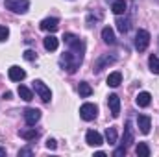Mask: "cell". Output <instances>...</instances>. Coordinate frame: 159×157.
I'll return each mask as SVG.
<instances>
[{
  "mask_svg": "<svg viewBox=\"0 0 159 157\" xmlns=\"http://www.w3.org/2000/svg\"><path fill=\"white\" fill-rule=\"evenodd\" d=\"M81 59H83V56L74 54V52H70V50H69V52L61 54V57H59V65H61L69 74H74V72H76V69L81 65Z\"/></svg>",
  "mask_w": 159,
  "mask_h": 157,
  "instance_id": "obj_1",
  "label": "cell"
},
{
  "mask_svg": "<svg viewBox=\"0 0 159 157\" xmlns=\"http://www.w3.org/2000/svg\"><path fill=\"white\" fill-rule=\"evenodd\" d=\"M63 39H65V44L69 46V50H70V52L83 56L85 46H83V41L80 39L78 35H74V34H65V37H63Z\"/></svg>",
  "mask_w": 159,
  "mask_h": 157,
  "instance_id": "obj_2",
  "label": "cell"
},
{
  "mask_svg": "<svg viewBox=\"0 0 159 157\" xmlns=\"http://www.w3.org/2000/svg\"><path fill=\"white\" fill-rule=\"evenodd\" d=\"M6 9L13 11V13H19V15H24L30 7V2L28 0H6L4 2Z\"/></svg>",
  "mask_w": 159,
  "mask_h": 157,
  "instance_id": "obj_3",
  "label": "cell"
},
{
  "mask_svg": "<svg viewBox=\"0 0 159 157\" xmlns=\"http://www.w3.org/2000/svg\"><path fill=\"white\" fill-rule=\"evenodd\" d=\"M80 117L83 120H87V122H91V120H94L98 117V107L94 104H83L80 107Z\"/></svg>",
  "mask_w": 159,
  "mask_h": 157,
  "instance_id": "obj_4",
  "label": "cell"
},
{
  "mask_svg": "<svg viewBox=\"0 0 159 157\" xmlns=\"http://www.w3.org/2000/svg\"><path fill=\"white\" fill-rule=\"evenodd\" d=\"M148 44H150V34L146 30H139L135 35V48L139 52H144L148 48Z\"/></svg>",
  "mask_w": 159,
  "mask_h": 157,
  "instance_id": "obj_5",
  "label": "cell"
},
{
  "mask_svg": "<svg viewBox=\"0 0 159 157\" xmlns=\"http://www.w3.org/2000/svg\"><path fill=\"white\" fill-rule=\"evenodd\" d=\"M34 91H35V94L39 96L43 102H50V98H52V92H50V89L41 81V79H35L34 81Z\"/></svg>",
  "mask_w": 159,
  "mask_h": 157,
  "instance_id": "obj_6",
  "label": "cell"
},
{
  "mask_svg": "<svg viewBox=\"0 0 159 157\" xmlns=\"http://www.w3.org/2000/svg\"><path fill=\"white\" fill-rule=\"evenodd\" d=\"M39 26H41L43 32L54 34V32H57V28H59V20H57L56 17H48V19H43V20H41Z\"/></svg>",
  "mask_w": 159,
  "mask_h": 157,
  "instance_id": "obj_7",
  "label": "cell"
},
{
  "mask_svg": "<svg viewBox=\"0 0 159 157\" xmlns=\"http://www.w3.org/2000/svg\"><path fill=\"white\" fill-rule=\"evenodd\" d=\"M107 105H109V111H111V117L117 118L120 115V98L117 94H109L107 96Z\"/></svg>",
  "mask_w": 159,
  "mask_h": 157,
  "instance_id": "obj_8",
  "label": "cell"
},
{
  "mask_svg": "<svg viewBox=\"0 0 159 157\" xmlns=\"http://www.w3.org/2000/svg\"><path fill=\"white\" fill-rule=\"evenodd\" d=\"M131 142H133V128H131V122L128 120V122H126V128H124V135H122V142H120V146L128 150V146H129Z\"/></svg>",
  "mask_w": 159,
  "mask_h": 157,
  "instance_id": "obj_9",
  "label": "cell"
},
{
  "mask_svg": "<svg viewBox=\"0 0 159 157\" xmlns=\"http://www.w3.org/2000/svg\"><path fill=\"white\" fill-rule=\"evenodd\" d=\"M85 141H87V144H89V146H100V144H104L102 135H100L98 131H94V129H89V131H87Z\"/></svg>",
  "mask_w": 159,
  "mask_h": 157,
  "instance_id": "obj_10",
  "label": "cell"
},
{
  "mask_svg": "<svg viewBox=\"0 0 159 157\" xmlns=\"http://www.w3.org/2000/svg\"><path fill=\"white\" fill-rule=\"evenodd\" d=\"M39 118H41V111H39V109L30 107V109H26V111H24V120H26V124H28V126H35V124L39 122Z\"/></svg>",
  "mask_w": 159,
  "mask_h": 157,
  "instance_id": "obj_11",
  "label": "cell"
},
{
  "mask_svg": "<svg viewBox=\"0 0 159 157\" xmlns=\"http://www.w3.org/2000/svg\"><path fill=\"white\" fill-rule=\"evenodd\" d=\"M137 126H139V129H141L143 135H148L150 128H152V120H150L148 115H139L137 117Z\"/></svg>",
  "mask_w": 159,
  "mask_h": 157,
  "instance_id": "obj_12",
  "label": "cell"
},
{
  "mask_svg": "<svg viewBox=\"0 0 159 157\" xmlns=\"http://www.w3.org/2000/svg\"><path fill=\"white\" fill-rule=\"evenodd\" d=\"M115 61H117V57H115V56H104V57L96 59V63H94V72L98 74L106 65H111V63H115Z\"/></svg>",
  "mask_w": 159,
  "mask_h": 157,
  "instance_id": "obj_13",
  "label": "cell"
},
{
  "mask_svg": "<svg viewBox=\"0 0 159 157\" xmlns=\"http://www.w3.org/2000/svg\"><path fill=\"white\" fill-rule=\"evenodd\" d=\"M7 76L11 81H22V79L26 78V72L20 69V67H17V65H13L11 69H9V72H7Z\"/></svg>",
  "mask_w": 159,
  "mask_h": 157,
  "instance_id": "obj_14",
  "label": "cell"
},
{
  "mask_svg": "<svg viewBox=\"0 0 159 157\" xmlns=\"http://www.w3.org/2000/svg\"><path fill=\"white\" fill-rule=\"evenodd\" d=\"M150 102H152V94H150V92H146V91L139 92V94H137V98H135V104H137L139 107H148V105H150Z\"/></svg>",
  "mask_w": 159,
  "mask_h": 157,
  "instance_id": "obj_15",
  "label": "cell"
},
{
  "mask_svg": "<svg viewBox=\"0 0 159 157\" xmlns=\"http://www.w3.org/2000/svg\"><path fill=\"white\" fill-rule=\"evenodd\" d=\"M19 137L24 139V141H35L39 137V131H35L34 128H26V129H20L19 131Z\"/></svg>",
  "mask_w": 159,
  "mask_h": 157,
  "instance_id": "obj_16",
  "label": "cell"
},
{
  "mask_svg": "<svg viewBox=\"0 0 159 157\" xmlns=\"http://www.w3.org/2000/svg\"><path fill=\"white\" fill-rule=\"evenodd\" d=\"M111 11H113L115 15H124V13L128 11V2H126V0H115L113 6H111Z\"/></svg>",
  "mask_w": 159,
  "mask_h": 157,
  "instance_id": "obj_17",
  "label": "cell"
},
{
  "mask_svg": "<svg viewBox=\"0 0 159 157\" xmlns=\"http://www.w3.org/2000/svg\"><path fill=\"white\" fill-rule=\"evenodd\" d=\"M43 44H44V48H46L48 52H54V50H57L59 41H57V37H54V35H48V37H44Z\"/></svg>",
  "mask_w": 159,
  "mask_h": 157,
  "instance_id": "obj_18",
  "label": "cell"
},
{
  "mask_svg": "<svg viewBox=\"0 0 159 157\" xmlns=\"http://www.w3.org/2000/svg\"><path fill=\"white\" fill-rule=\"evenodd\" d=\"M102 39L106 44H115V32L109 28V26H106L104 30H102Z\"/></svg>",
  "mask_w": 159,
  "mask_h": 157,
  "instance_id": "obj_19",
  "label": "cell"
},
{
  "mask_svg": "<svg viewBox=\"0 0 159 157\" xmlns=\"http://www.w3.org/2000/svg\"><path fill=\"white\" fill-rule=\"evenodd\" d=\"M78 92H80L81 98H89V96L93 94V87H91L87 81H81V83L78 85Z\"/></svg>",
  "mask_w": 159,
  "mask_h": 157,
  "instance_id": "obj_20",
  "label": "cell"
},
{
  "mask_svg": "<svg viewBox=\"0 0 159 157\" xmlns=\"http://www.w3.org/2000/svg\"><path fill=\"white\" fill-rule=\"evenodd\" d=\"M120 83H122V74L120 72H111L107 76V85L109 87H119Z\"/></svg>",
  "mask_w": 159,
  "mask_h": 157,
  "instance_id": "obj_21",
  "label": "cell"
},
{
  "mask_svg": "<svg viewBox=\"0 0 159 157\" xmlns=\"http://www.w3.org/2000/svg\"><path fill=\"white\" fill-rule=\"evenodd\" d=\"M106 141H107V144H111V146L117 144V128H107V129H106Z\"/></svg>",
  "mask_w": 159,
  "mask_h": 157,
  "instance_id": "obj_22",
  "label": "cell"
},
{
  "mask_svg": "<svg viewBox=\"0 0 159 157\" xmlns=\"http://www.w3.org/2000/svg\"><path fill=\"white\" fill-rule=\"evenodd\" d=\"M17 92H19V96H20V98H22L24 102H30V100L34 98L32 91H30L28 87H24V85H19V91H17Z\"/></svg>",
  "mask_w": 159,
  "mask_h": 157,
  "instance_id": "obj_23",
  "label": "cell"
},
{
  "mask_svg": "<svg viewBox=\"0 0 159 157\" xmlns=\"http://www.w3.org/2000/svg\"><path fill=\"white\" fill-rule=\"evenodd\" d=\"M135 154H137L139 157H148L150 155V148H148V144H146V142H139L137 148H135Z\"/></svg>",
  "mask_w": 159,
  "mask_h": 157,
  "instance_id": "obj_24",
  "label": "cell"
},
{
  "mask_svg": "<svg viewBox=\"0 0 159 157\" xmlns=\"http://www.w3.org/2000/svg\"><path fill=\"white\" fill-rule=\"evenodd\" d=\"M148 67H150V70L154 72V74H159V57L157 56H150L148 57Z\"/></svg>",
  "mask_w": 159,
  "mask_h": 157,
  "instance_id": "obj_25",
  "label": "cell"
},
{
  "mask_svg": "<svg viewBox=\"0 0 159 157\" xmlns=\"http://www.w3.org/2000/svg\"><path fill=\"white\" fill-rule=\"evenodd\" d=\"M117 28L120 34H126L129 30V20L128 19H117Z\"/></svg>",
  "mask_w": 159,
  "mask_h": 157,
  "instance_id": "obj_26",
  "label": "cell"
},
{
  "mask_svg": "<svg viewBox=\"0 0 159 157\" xmlns=\"http://www.w3.org/2000/svg\"><path fill=\"white\" fill-rule=\"evenodd\" d=\"M24 59H26V61H35V59H37V54H35L34 50H26V52H24Z\"/></svg>",
  "mask_w": 159,
  "mask_h": 157,
  "instance_id": "obj_27",
  "label": "cell"
},
{
  "mask_svg": "<svg viewBox=\"0 0 159 157\" xmlns=\"http://www.w3.org/2000/svg\"><path fill=\"white\" fill-rule=\"evenodd\" d=\"M7 37H9V30H7L6 26H0V43L6 41Z\"/></svg>",
  "mask_w": 159,
  "mask_h": 157,
  "instance_id": "obj_28",
  "label": "cell"
},
{
  "mask_svg": "<svg viewBox=\"0 0 159 157\" xmlns=\"http://www.w3.org/2000/svg\"><path fill=\"white\" fill-rule=\"evenodd\" d=\"M46 148H48V150H56V148H57V142H56L54 139H46Z\"/></svg>",
  "mask_w": 159,
  "mask_h": 157,
  "instance_id": "obj_29",
  "label": "cell"
},
{
  "mask_svg": "<svg viewBox=\"0 0 159 157\" xmlns=\"http://www.w3.org/2000/svg\"><path fill=\"white\" fill-rule=\"evenodd\" d=\"M22 155H34V152L30 150V148H22V150H19V157H22Z\"/></svg>",
  "mask_w": 159,
  "mask_h": 157,
  "instance_id": "obj_30",
  "label": "cell"
},
{
  "mask_svg": "<svg viewBox=\"0 0 159 157\" xmlns=\"http://www.w3.org/2000/svg\"><path fill=\"white\" fill-rule=\"evenodd\" d=\"M11 96H13V94H11L9 91H7V92H4V100H11Z\"/></svg>",
  "mask_w": 159,
  "mask_h": 157,
  "instance_id": "obj_31",
  "label": "cell"
},
{
  "mask_svg": "<svg viewBox=\"0 0 159 157\" xmlns=\"http://www.w3.org/2000/svg\"><path fill=\"white\" fill-rule=\"evenodd\" d=\"M6 155V148H2V146H0V157H4Z\"/></svg>",
  "mask_w": 159,
  "mask_h": 157,
  "instance_id": "obj_32",
  "label": "cell"
},
{
  "mask_svg": "<svg viewBox=\"0 0 159 157\" xmlns=\"http://www.w3.org/2000/svg\"><path fill=\"white\" fill-rule=\"evenodd\" d=\"M154 2H157V4H159V0H154Z\"/></svg>",
  "mask_w": 159,
  "mask_h": 157,
  "instance_id": "obj_33",
  "label": "cell"
}]
</instances>
